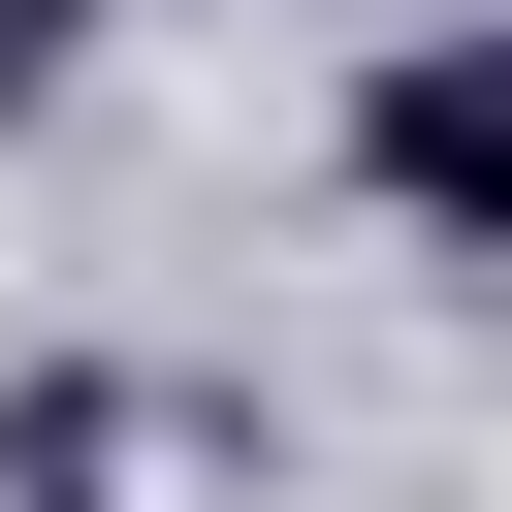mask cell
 <instances>
[{"label": "cell", "instance_id": "obj_2", "mask_svg": "<svg viewBox=\"0 0 512 512\" xmlns=\"http://www.w3.org/2000/svg\"><path fill=\"white\" fill-rule=\"evenodd\" d=\"M64 64H96V0H0V128H32V96H64Z\"/></svg>", "mask_w": 512, "mask_h": 512}, {"label": "cell", "instance_id": "obj_1", "mask_svg": "<svg viewBox=\"0 0 512 512\" xmlns=\"http://www.w3.org/2000/svg\"><path fill=\"white\" fill-rule=\"evenodd\" d=\"M352 192H384L416 256H480V32H448V0L384 32V96H352Z\"/></svg>", "mask_w": 512, "mask_h": 512}]
</instances>
